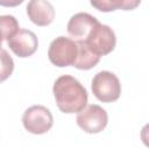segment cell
<instances>
[{
    "instance_id": "obj_1",
    "label": "cell",
    "mask_w": 149,
    "mask_h": 149,
    "mask_svg": "<svg viewBox=\"0 0 149 149\" xmlns=\"http://www.w3.org/2000/svg\"><path fill=\"white\" fill-rule=\"evenodd\" d=\"M56 104L61 112L72 114L80 112L87 105L86 88L72 76L64 74L56 79L52 87Z\"/></svg>"
},
{
    "instance_id": "obj_2",
    "label": "cell",
    "mask_w": 149,
    "mask_h": 149,
    "mask_svg": "<svg viewBox=\"0 0 149 149\" xmlns=\"http://www.w3.org/2000/svg\"><path fill=\"white\" fill-rule=\"evenodd\" d=\"M92 92L94 97L102 102H113L121 94V84L119 78L109 71H100L92 79Z\"/></svg>"
},
{
    "instance_id": "obj_3",
    "label": "cell",
    "mask_w": 149,
    "mask_h": 149,
    "mask_svg": "<svg viewBox=\"0 0 149 149\" xmlns=\"http://www.w3.org/2000/svg\"><path fill=\"white\" fill-rule=\"evenodd\" d=\"M77 54H78L77 42L65 36L56 37L50 43L48 50L49 61L58 68L73 65L77 58Z\"/></svg>"
},
{
    "instance_id": "obj_4",
    "label": "cell",
    "mask_w": 149,
    "mask_h": 149,
    "mask_svg": "<svg viewBox=\"0 0 149 149\" xmlns=\"http://www.w3.org/2000/svg\"><path fill=\"white\" fill-rule=\"evenodd\" d=\"M85 42L95 55L101 57L108 55L114 50L116 44V37L112 28L98 21L95 26L91 29Z\"/></svg>"
},
{
    "instance_id": "obj_5",
    "label": "cell",
    "mask_w": 149,
    "mask_h": 149,
    "mask_svg": "<svg viewBox=\"0 0 149 149\" xmlns=\"http://www.w3.org/2000/svg\"><path fill=\"white\" fill-rule=\"evenodd\" d=\"M22 123L29 133L41 135L50 130L54 123V118L47 107L42 105H34L24 111L22 115Z\"/></svg>"
},
{
    "instance_id": "obj_6",
    "label": "cell",
    "mask_w": 149,
    "mask_h": 149,
    "mask_svg": "<svg viewBox=\"0 0 149 149\" xmlns=\"http://www.w3.org/2000/svg\"><path fill=\"white\" fill-rule=\"evenodd\" d=\"M77 125L88 134L102 132L108 123L107 112L99 105L85 106L77 115Z\"/></svg>"
},
{
    "instance_id": "obj_7",
    "label": "cell",
    "mask_w": 149,
    "mask_h": 149,
    "mask_svg": "<svg viewBox=\"0 0 149 149\" xmlns=\"http://www.w3.org/2000/svg\"><path fill=\"white\" fill-rule=\"evenodd\" d=\"M7 44L17 57L24 58L31 56L37 50L38 41L31 30L19 29L7 40Z\"/></svg>"
},
{
    "instance_id": "obj_8",
    "label": "cell",
    "mask_w": 149,
    "mask_h": 149,
    "mask_svg": "<svg viewBox=\"0 0 149 149\" xmlns=\"http://www.w3.org/2000/svg\"><path fill=\"white\" fill-rule=\"evenodd\" d=\"M27 15L36 26L47 27L55 19V9L48 0H30L27 5Z\"/></svg>"
},
{
    "instance_id": "obj_9",
    "label": "cell",
    "mask_w": 149,
    "mask_h": 149,
    "mask_svg": "<svg viewBox=\"0 0 149 149\" xmlns=\"http://www.w3.org/2000/svg\"><path fill=\"white\" fill-rule=\"evenodd\" d=\"M98 20L88 13H77L68 22V33L74 41H85Z\"/></svg>"
},
{
    "instance_id": "obj_10",
    "label": "cell",
    "mask_w": 149,
    "mask_h": 149,
    "mask_svg": "<svg viewBox=\"0 0 149 149\" xmlns=\"http://www.w3.org/2000/svg\"><path fill=\"white\" fill-rule=\"evenodd\" d=\"M76 42L78 45V54H77V58L72 66L79 70H90L94 68L99 63L100 56L95 55L88 48L85 41H76Z\"/></svg>"
},
{
    "instance_id": "obj_11",
    "label": "cell",
    "mask_w": 149,
    "mask_h": 149,
    "mask_svg": "<svg viewBox=\"0 0 149 149\" xmlns=\"http://www.w3.org/2000/svg\"><path fill=\"white\" fill-rule=\"evenodd\" d=\"M91 5L100 12H113L116 9L133 10L135 9L141 0H90Z\"/></svg>"
},
{
    "instance_id": "obj_12",
    "label": "cell",
    "mask_w": 149,
    "mask_h": 149,
    "mask_svg": "<svg viewBox=\"0 0 149 149\" xmlns=\"http://www.w3.org/2000/svg\"><path fill=\"white\" fill-rule=\"evenodd\" d=\"M19 29V22L13 15H0V31L3 40H8Z\"/></svg>"
},
{
    "instance_id": "obj_13",
    "label": "cell",
    "mask_w": 149,
    "mask_h": 149,
    "mask_svg": "<svg viewBox=\"0 0 149 149\" xmlns=\"http://www.w3.org/2000/svg\"><path fill=\"white\" fill-rule=\"evenodd\" d=\"M14 61L5 49H0V83L5 81L13 73Z\"/></svg>"
},
{
    "instance_id": "obj_14",
    "label": "cell",
    "mask_w": 149,
    "mask_h": 149,
    "mask_svg": "<svg viewBox=\"0 0 149 149\" xmlns=\"http://www.w3.org/2000/svg\"><path fill=\"white\" fill-rule=\"evenodd\" d=\"M23 0H0V6L3 7H16L21 5Z\"/></svg>"
},
{
    "instance_id": "obj_15",
    "label": "cell",
    "mask_w": 149,
    "mask_h": 149,
    "mask_svg": "<svg viewBox=\"0 0 149 149\" xmlns=\"http://www.w3.org/2000/svg\"><path fill=\"white\" fill-rule=\"evenodd\" d=\"M2 41H3V36H2V34H1V31H0V49H1V43H2Z\"/></svg>"
}]
</instances>
